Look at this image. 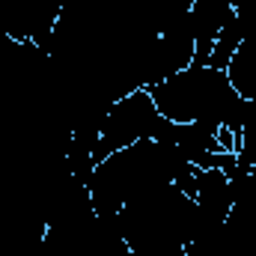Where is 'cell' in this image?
I'll use <instances>...</instances> for the list:
<instances>
[{
  "instance_id": "4",
  "label": "cell",
  "mask_w": 256,
  "mask_h": 256,
  "mask_svg": "<svg viewBox=\"0 0 256 256\" xmlns=\"http://www.w3.org/2000/svg\"><path fill=\"white\" fill-rule=\"evenodd\" d=\"M72 0H0V33L45 51L54 24Z\"/></svg>"
},
{
  "instance_id": "3",
  "label": "cell",
  "mask_w": 256,
  "mask_h": 256,
  "mask_svg": "<svg viewBox=\"0 0 256 256\" xmlns=\"http://www.w3.org/2000/svg\"><path fill=\"white\" fill-rule=\"evenodd\" d=\"M158 122V108L149 96V90H134L122 98H116L98 128V143H96V164L104 161L108 155L126 149L137 140L152 137Z\"/></svg>"
},
{
  "instance_id": "1",
  "label": "cell",
  "mask_w": 256,
  "mask_h": 256,
  "mask_svg": "<svg viewBox=\"0 0 256 256\" xmlns=\"http://www.w3.org/2000/svg\"><path fill=\"white\" fill-rule=\"evenodd\" d=\"M188 170H194V164L176 146L146 137L98 161L86 188L96 212L116 214L143 194L158 191L164 185H176Z\"/></svg>"
},
{
  "instance_id": "5",
  "label": "cell",
  "mask_w": 256,
  "mask_h": 256,
  "mask_svg": "<svg viewBox=\"0 0 256 256\" xmlns=\"http://www.w3.org/2000/svg\"><path fill=\"white\" fill-rule=\"evenodd\" d=\"M236 15V0H194L191 3V27H194V45H196V57L194 63L206 66L208 54L214 48L218 33L224 30V24Z\"/></svg>"
},
{
  "instance_id": "2",
  "label": "cell",
  "mask_w": 256,
  "mask_h": 256,
  "mask_svg": "<svg viewBox=\"0 0 256 256\" xmlns=\"http://www.w3.org/2000/svg\"><path fill=\"white\" fill-rule=\"evenodd\" d=\"M158 114L170 122H196L212 131L230 128L242 131L248 98L236 92L224 68L191 63L179 74L149 86Z\"/></svg>"
},
{
  "instance_id": "6",
  "label": "cell",
  "mask_w": 256,
  "mask_h": 256,
  "mask_svg": "<svg viewBox=\"0 0 256 256\" xmlns=\"http://www.w3.org/2000/svg\"><path fill=\"white\" fill-rule=\"evenodd\" d=\"M226 78L242 98H256V33L244 36L226 66Z\"/></svg>"
}]
</instances>
